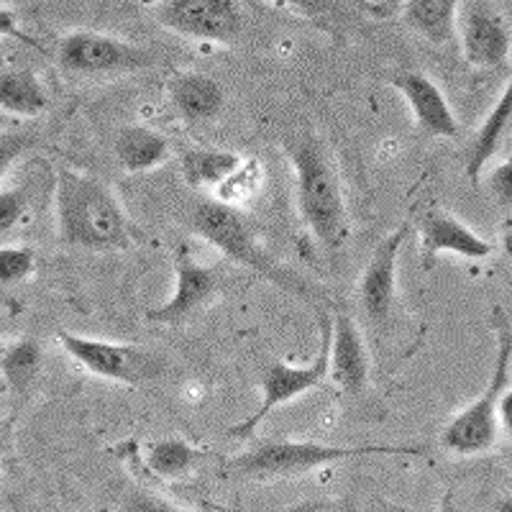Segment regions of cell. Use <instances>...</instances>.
I'll return each mask as SVG.
<instances>
[{
	"mask_svg": "<svg viewBox=\"0 0 512 512\" xmlns=\"http://www.w3.org/2000/svg\"><path fill=\"white\" fill-rule=\"evenodd\" d=\"M331 328H333V315H328L326 310L318 313V333H320V344L318 354L310 364L305 367H290L285 361H274L262 372V379H259V387H262V402L259 408L244 418L241 423L231 425L228 428V436L239 438V441H246L256 433L259 423L267 418L269 413H274L277 408L287 405V402L297 400L305 392L315 390L318 384H323V379H328V351H331Z\"/></svg>",
	"mask_w": 512,
	"mask_h": 512,
	"instance_id": "obj_6",
	"label": "cell"
},
{
	"mask_svg": "<svg viewBox=\"0 0 512 512\" xmlns=\"http://www.w3.org/2000/svg\"><path fill=\"white\" fill-rule=\"evenodd\" d=\"M274 3L292 8L297 13H305V16H326V13H331L336 0H274Z\"/></svg>",
	"mask_w": 512,
	"mask_h": 512,
	"instance_id": "obj_27",
	"label": "cell"
},
{
	"mask_svg": "<svg viewBox=\"0 0 512 512\" xmlns=\"http://www.w3.org/2000/svg\"><path fill=\"white\" fill-rule=\"evenodd\" d=\"M41 369V346L34 338H21L0 356V372L8 379L13 390L26 392Z\"/></svg>",
	"mask_w": 512,
	"mask_h": 512,
	"instance_id": "obj_23",
	"label": "cell"
},
{
	"mask_svg": "<svg viewBox=\"0 0 512 512\" xmlns=\"http://www.w3.org/2000/svg\"><path fill=\"white\" fill-rule=\"evenodd\" d=\"M287 157L295 169L297 208L315 241L336 251L349 236V210L344 187L323 141L315 136H295L287 144Z\"/></svg>",
	"mask_w": 512,
	"mask_h": 512,
	"instance_id": "obj_2",
	"label": "cell"
},
{
	"mask_svg": "<svg viewBox=\"0 0 512 512\" xmlns=\"http://www.w3.org/2000/svg\"><path fill=\"white\" fill-rule=\"evenodd\" d=\"M3 36H13V39H21L26 41V44H34L29 36H24L21 26H18L16 11H11V8H0V39H3Z\"/></svg>",
	"mask_w": 512,
	"mask_h": 512,
	"instance_id": "obj_29",
	"label": "cell"
},
{
	"mask_svg": "<svg viewBox=\"0 0 512 512\" xmlns=\"http://www.w3.org/2000/svg\"><path fill=\"white\" fill-rule=\"evenodd\" d=\"M113 154L123 172L139 175L162 167L169 159V141L149 126H126L116 134Z\"/></svg>",
	"mask_w": 512,
	"mask_h": 512,
	"instance_id": "obj_18",
	"label": "cell"
},
{
	"mask_svg": "<svg viewBox=\"0 0 512 512\" xmlns=\"http://www.w3.org/2000/svg\"><path fill=\"white\" fill-rule=\"evenodd\" d=\"M461 52L479 70L502 67L510 57V26L489 8H469L461 21Z\"/></svg>",
	"mask_w": 512,
	"mask_h": 512,
	"instance_id": "obj_15",
	"label": "cell"
},
{
	"mask_svg": "<svg viewBox=\"0 0 512 512\" xmlns=\"http://www.w3.org/2000/svg\"><path fill=\"white\" fill-rule=\"evenodd\" d=\"M167 93L177 113L192 123L216 118L223 111V100H226L221 82L208 75H200V72L175 75L167 82Z\"/></svg>",
	"mask_w": 512,
	"mask_h": 512,
	"instance_id": "obj_16",
	"label": "cell"
},
{
	"mask_svg": "<svg viewBox=\"0 0 512 512\" xmlns=\"http://www.w3.org/2000/svg\"><path fill=\"white\" fill-rule=\"evenodd\" d=\"M11 438H13V420L0 418V456L6 454L8 448H11Z\"/></svg>",
	"mask_w": 512,
	"mask_h": 512,
	"instance_id": "obj_30",
	"label": "cell"
},
{
	"mask_svg": "<svg viewBox=\"0 0 512 512\" xmlns=\"http://www.w3.org/2000/svg\"><path fill=\"white\" fill-rule=\"evenodd\" d=\"M172 256H175V292L167 303L146 310V318L164 326H175L190 318L192 313H198L205 303L213 300L218 290V269L195 262L190 246L180 244L172 251Z\"/></svg>",
	"mask_w": 512,
	"mask_h": 512,
	"instance_id": "obj_11",
	"label": "cell"
},
{
	"mask_svg": "<svg viewBox=\"0 0 512 512\" xmlns=\"http://www.w3.org/2000/svg\"><path fill=\"white\" fill-rule=\"evenodd\" d=\"M241 167V157L228 149H187L180 159L182 177L190 187L203 190V187H218L231 180Z\"/></svg>",
	"mask_w": 512,
	"mask_h": 512,
	"instance_id": "obj_19",
	"label": "cell"
},
{
	"mask_svg": "<svg viewBox=\"0 0 512 512\" xmlns=\"http://www.w3.org/2000/svg\"><path fill=\"white\" fill-rule=\"evenodd\" d=\"M24 3H31V0H0V6H8V8L24 6Z\"/></svg>",
	"mask_w": 512,
	"mask_h": 512,
	"instance_id": "obj_31",
	"label": "cell"
},
{
	"mask_svg": "<svg viewBox=\"0 0 512 512\" xmlns=\"http://www.w3.org/2000/svg\"><path fill=\"white\" fill-rule=\"evenodd\" d=\"M410 236V223L402 221L374 249L359 282V308L372 331H384L397 310V259Z\"/></svg>",
	"mask_w": 512,
	"mask_h": 512,
	"instance_id": "obj_10",
	"label": "cell"
},
{
	"mask_svg": "<svg viewBox=\"0 0 512 512\" xmlns=\"http://www.w3.org/2000/svg\"><path fill=\"white\" fill-rule=\"evenodd\" d=\"M49 98L39 77L31 70L0 72V111L34 118L47 111Z\"/></svg>",
	"mask_w": 512,
	"mask_h": 512,
	"instance_id": "obj_22",
	"label": "cell"
},
{
	"mask_svg": "<svg viewBox=\"0 0 512 512\" xmlns=\"http://www.w3.org/2000/svg\"><path fill=\"white\" fill-rule=\"evenodd\" d=\"M405 21L431 44H448L459 24V0H405Z\"/></svg>",
	"mask_w": 512,
	"mask_h": 512,
	"instance_id": "obj_20",
	"label": "cell"
},
{
	"mask_svg": "<svg viewBox=\"0 0 512 512\" xmlns=\"http://www.w3.org/2000/svg\"><path fill=\"white\" fill-rule=\"evenodd\" d=\"M425 446H331L320 441H264L231 459V472L241 479H285L326 469L361 456H425Z\"/></svg>",
	"mask_w": 512,
	"mask_h": 512,
	"instance_id": "obj_3",
	"label": "cell"
},
{
	"mask_svg": "<svg viewBox=\"0 0 512 512\" xmlns=\"http://www.w3.org/2000/svg\"><path fill=\"white\" fill-rule=\"evenodd\" d=\"M510 169H512L510 162H505V164H502V167H497L495 175H492V192H495L497 200H500V203L505 205V208H510V195H512V190H510V182H512Z\"/></svg>",
	"mask_w": 512,
	"mask_h": 512,
	"instance_id": "obj_28",
	"label": "cell"
},
{
	"mask_svg": "<svg viewBox=\"0 0 512 512\" xmlns=\"http://www.w3.org/2000/svg\"><path fill=\"white\" fill-rule=\"evenodd\" d=\"M31 146V139L26 134H11V131H0V180L8 169L13 167L21 154Z\"/></svg>",
	"mask_w": 512,
	"mask_h": 512,
	"instance_id": "obj_26",
	"label": "cell"
},
{
	"mask_svg": "<svg viewBox=\"0 0 512 512\" xmlns=\"http://www.w3.org/2000/svg\"><path fill=\"white\" fill-rule=\"evenodd\" d=\"M205 459L200 448L182 438H159L144 451L146 474L154 479H182Z\"/></svg>",
	"mask_w": 512,
	"mask_h": 512,
	"instance_id": "obj_21",
	"label": "cell"
},
{
	"mask_svg": "<svg viewBox=\"0 0 512 512\" xmlns=\"http://www.w3.org/2000/svg\"><path fill=\"white\" fill-rule=\"evenodd\" d=\"M154 16L159 26L192 41L233 44L244 31L239 0H164Z\"/></svg>",
	"mask_w": 512,
	"mask_h": 512,
	"instance_id": "obj_9",
	"label": "cell"
},
{
	"mask_svg": "<svg viewBox=\"0 0 512 512\" xmlns=\"http://www.w3.org/2000/svg\"><path fill=\"white\" fill-rule=\"evenodd\" d=\"M495 331H497V356L495 369L489 377L482 395L466 405L459 415L448 420L441 433V446L456 456H479L487 454L500 438V402L510 392V356L512 336L510 320L502 308H495Z\"/></svg>",
	"mask_w": 512,
	"mask_h": 512,
	"instance_id": "obj_4",
	"label": "cell"
},
{
	"mask_svg": "<svg viewBox=\"0 0 512 512\" xmlns=\"http://www.w3.org/2000/svg\"><path fill=\"white\" fill-rule=\"evenodd\" d=\"M26 205H29V200H26V192L21 187L0 192V233L16 228V223L26 213Z\"/></svg>",
	"mask_w": 512,
	"mask_h": 512,
	"instance_id": "obj_25",
	"label": "cell"
},
{
	"mask_svg": "<svg viewBox=\"0 0 512 512\" xmlns=\"http://www.w3.org/2000/svg\"><path fill=\"white\" fill-rule=\"evenodd\" d=\"M512 118V90L505 88V93L497 98V103L492 105V111L487 113L484 123L479 126L477 136H474L469 152H466L464 159V175L469 180V185L474 190H479L482 185V172L489 164V159L500 152L502 139H505L507 128H510Z\"/></svg>",
	"mask_w": 512,
	"mask_h": 512,
	"instance_id": "obj_17",
	"label": "cell"
},
{
	"mask_svg": "<svg viewBox=\"0 0 512 512\" xmlns=\"http://www.w3.org/2000/svg\"><path fill=\"white\" fill-rule=\"evenodd\" d=\"M392 88L405 98L423 131H428L431 136H441V139H459V121H456L443 90L431 77L415 70L400 72L392 77Z\"/></svg>",
	"mask_w": 512,
	"mask_h": 512,
	"instance_id": "obj_14",
	"label": "cell"
},
{
	"mask_svg": "<svg viewBox=\"0 0 512 512\" xmlns=\"http://www.w3.org/2000/svg\"><path fill=\"white\" fill-rule=\"evenodd\" d=\"M57 64L70 75H118L152 67L154 57L149 49L134 47L116 36L75 31L59 41Z\"/></svg>",
	"mask_w": 512,
	"mask_h": 512,
	"instance_id": "obj_8",
	"label": "cell"
},
{
	"mask_svg": "<svg viewBox=\"0 0 512 512\" xmlns=\"http://www.w3.org/2000/svg\"><path fill=\"white\" fill-rule=\"evenodd\" d=\"M418 233H420V259L423 269H433L438 254H459L464 259H487L492 254V244L482 239L479 233L454 218L448 210L425 208L418 216Z\"/></svg>",
	"mask_w": 512,
	"mask_h": 512,
	"instance_id": "obj_12",
	"label": "cell"
},
{
	"mask_svg": "<svg viewBox=\"0 0 512 512\" xmlns=\"http://www.w3.org/2000/svg\"><path fill=\"white\" fill-rule=\"evenodd\" d=\"M36 269V254L29 246H3L0 249V285H18Z\"/></svg>",
	"mask_w": 512,
	"mask_h": 512,
	"instance_id": "obj_24",
	"label": "cell"
},
{
	"mask_svg": "<svg viewBox=\"0 0 512 512\" xmlns=\"http://www.w3.org/2000/svg\"><path fill=\"white\" fill-rule=\"evenodd\" d=\"M54 203L62 244L90 251H116L128 249L134 241V228L116 192L98 177L59 169Z\"/></svg>",
	"mask_w": 512,
	"mask_h": 512,
	"instance_id": "obj_1",
	"label": "cell"
},
{
	"mask_svg": "<svg viewBox=\"0 0 512 512\" xmlns=\"http://www.w3.org/2000/svg\"><path fill=\"white\" fill-rule=\"evenodd\" d=\"M59 344L82 369H88L95 377L111 379V382H152L162 367V359L154 356L152 351L141 349V346L111 344V341L77 336L70 331H59Z\"/></svg>",
	"mask_w": 512,
	"mask_h": 512,
	"instance_id": "obj_7",
	"label": "cell"
},
{
	"mask_svg": "<svg viewBox=\"0 0 512 512\" xmlns=\"http://www.w3.org/2000/svg\"><path fill=\"white\" fill-rule=\"evenodd\" d=\"M192 228L200 239L216 246L228 259L254 269L259 277L269 280L280 290L292 292L297 297H313V292L303 280H297L290 269L274 262L272 256L262 249V244L254 236V228L239 208L221 203V200H200L192 208Z\"/></svg>",
	"mask_w": 512,
	"mask_h": 512,
	"instance_id": "obj_5",
	"label": "cell"
},
{
	"mask_svg": "<svg viewBox=\"0 0 512 512\" xmlns=\"http://www.w3.org/2000/svg\"><path fill=\"white\" fill-rule=\"evenodd\" d=\"M369 372H372V359H369L367 341L361 336L354 318L346 313H338L333 318L331 328V351H328V377L346 392L356 397L364 395L369 387Z\"/></svg>",
	"mask_w": 512,
	"mask_h": 512,
	"instance_id": "obj_13",
	"label": "cell"
}]
</instances>
